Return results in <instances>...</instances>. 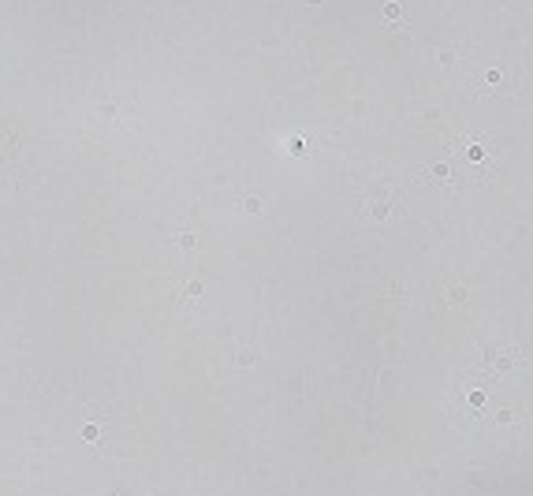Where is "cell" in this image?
Instances as JSON below:
<instances>
[{
    "label": "cell",
    "mask_w": 533,
    "mask_h": 496,
    "mask_svg": "<svg viewBox=\"0 0 533 496\" xmlns=\"http://www.w3.org/2000/svg\"><path fill=\"white\" fill-rule=\"evenodd\" d=\"M485 362H489L496 373L511 370V366H518V351H511V347H507V351H489V358H485Z\"/></svg>",
    "instance_id": "obj_1"
},
{
    "label": "cell",
    "mask_w": 533,
    "mask_h": 496,
    "mask_svg": "<svg viewBox=\"0 0 533 496\" xmlns=\"http://www.w3.org/2000/svg\"><path fill=\"white\" fill-rule=\"evenodd\" d=\"M481 160H489L485 142H470V146H466V164H481Z\"/></svg>",
    "instance_id": "obj_2"
},
{
    "label": "cell",
    "mask_w": 533,
    "mask_h": 496,
    "mask_svg": "<svg viewBox=\"0 0 533 496\" xmlns=\"http://www.w3.org/2000/svg\"><path fill=\"white\" fill-rule=\"evenodd\" d=\"M306 4H321V0H306Z\"/></svg>",
    "instance_id": "obj_3"
}]
</instances>
